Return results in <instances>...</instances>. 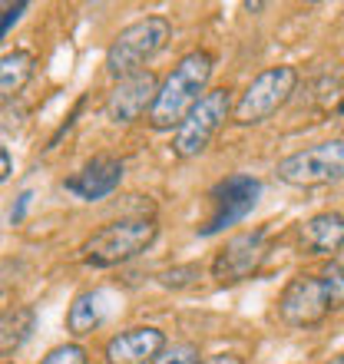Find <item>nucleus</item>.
I'll use <instances>...</instances> for the list:
<instances>
[{
    "label": "nucleus",
    "mask_w": 344,
    "mask_h": 364,
    "mask_svg": "<svg viewBox=\"0 0 344 364\" xmlns=\"http://www.w3.org/2000/svg\"><path fill=\"white\" fill-rule=\"evenodd\" d=\"M212 70H215V60H212L209 50H189L169 70V77L159 83L156 103L149 109V116H146L149 126L153 129H176L192 106L209 93Z\"/></svg>",
    "instance_id": "nucleus-1"
},
{
    "label": "nucleus",
    "mask_w": 344,
    "mask_h": 364,
    "mask_svg": "<svg viewBox=\"0 0 344 364\" xmlns=\"http://www.w3.org/2000/svg\"><path fill=\"white\" fill-rule=\"evenodd\" d=\"M156 235H159V225H156V219H146V215L109 222L80 245V259L90 269H116V265L143 255L156 242Z\"/></svg>",
    "instance_id": "nucleus-2"
},
{
    "label": "nucleus",
    "mask_w": 344,
    "mask_h": 364,
    "mask_svg": "<svg viewBox=\"0 0 344 364\" xmlns=\"http://www.w3.org/2000/svg\"><path fill=\"white\" fill-rule=\"evenodd\" d=\"M169 37H172V23L169 17H159V14L123 27L113 37L109 50H106V73L113 80H123L146 70V60H153L169 43Z\"/></svg>",
    "instance_id": "nucleus-3"
},
{
    "label": "nucleus",
    "mask_w": 344,
    "mask_h": 364,
    "mask_svg": "<svg viewBox=\"0 0 344 364\" xmlns=\"http://www.w3.org/2000/svg\"><path fill=\"white\" fill-rule=\"evenodd\" d=\"M232 106L235 103H232L229 87H215L202 96L199 103L186 113V119L176 126V136H172V153H176V159H182V163L199 159L212 146V139L219 136L225 119L232 116Z\"/></svg>",
    "instance_id": "nucleus-4"
},
{
    "label": "nucleus",
    "mask_w": 344,
    "mask_h": 364,
    "mask_svg": "<svg viewBox=\"0 0 344 364\" xmlns=\"http://www.w3.org/2000/svg\"><path fill=\"white\" fill-rule=\"evenodd\" d=\"M298 87V70L281 63V67H268L258 77H252V83L242 90V96L232 106V119L239 126H258L272 119L281 106L291 100Z\"/></svg>",
    "instance_id": "nucleus-5"
},
{
    "label": "nucleus",
    "mask_w": 344,
    "mask_h": 364,
    "mask_svg": "<svg viewBox=\"0 0 344 364\" xmlns=\"http://www.w3.org/2000/svg\"><path fill=\"white\" fill-rule=\"evenodd\" d=\"M275 176L285 186L298 189H315L344 179V139H325V143L305 146L298 153L278 159Z\"/></svg>",
    "instance_id": "nucleus-6"
},
{
    "label": "nucleus",
    "mask_w": 344,
    "mask_h": 364,
    "mask_svg": "<svg viewBox=\"0 0 344 364\" xmlns=\"http://www.w3.org/2000/svg\"><path fill=\"white\" fill-rule=\"evenodd\" d=\"M258 196H262V179L255 176H245V173H232L225 176L222 182H215L209 192V219L205 225H199V235H219V232L239 225L245 215L258 205Z\"/></svg>",
    "instance_id": "nucleus-7"
},
{
    "label": "nucleus",
    "mask_w": 344,
    "mask_h": 364,
    "mask_svg": "<svg viewBox=\"0 0 344 364\" xmlns=\"http://www.w3.org/2000/svg\"><path fill=\"white\" fill-rule=\"evenodd\" d=\"M331 311H335V305H331L321 272L318 275H295L278 295V318L288 328H315Z\"/></svg>",
    "instance_id": "nucleus-8"
},
{
    "label": "nucleus",
    "mask_w": 344,
    "mask_h": 364,
    "mask_svg": "<svg viewBox=\"0 0 344 364\" xmlns=\"http://www.w3.org/2000/svg\"><path fill=\"white\" fill-rule=\"evenodd\" d=\"M268 259V229L235 232L212 259V278L219 285H239L245 278L258 275Z\"/></svg>",
    "instance_id": "nucleus-9"
},
{
    "label": "nucleus",
    "mask_w": 344,
    "mask_h": 364,
    "mask_svg": "<svg viewBox=\"0 0 344 364\" xmlns=\"http://www.w3.org/2000/svg\"><path fill=\"white\" fill-rule=\"evenodd\" d=\"M156 93H159V80H156L153 70H139L133 77L116 80V87L106 93L103 113L109 123H136L149 116L156 103Z\"/></svg>",
    "instance_id": "nucleus-10"
},
{
    "label": "nucleus",
    "mask_w": 344,
    "mask_h": 364,
    "mask_svg": "<svg viewBox=\"0 0 344 364\" xmlns=\"http://www.w3.org/2000/svg\"><path fill=\"white\" fill-rule=\"evenodd\" d=\"M123 173H126L123 159H116V156H93L83 169H77L73 176L63 179V189L73 192L83 202H100L119 189Z\"/></svg>",
    "instance_id": "nucleus-11"
},
{
    "label": "nucleus",
    "mask_w": 344,
    "mask_h": 364,
    "mask_svg": "<svg viewBox=\"0 0 344 364\" xmlns=\"http://www.w3.org/2000/svg\"><path fill=\"white\" fill-rule=\"evenodd\" d=\"M166 348V331L156 325H136L113 335L103 348L106 364H153Z\"/></svg>",
    "instance_id": "nucleus-12"
},
{
    "label": "nucleus",
    "mask_w": 344,
    "mask_h": 364,
    "mask_svg": "<svg viewBox=\"0 0 344 364\" xmlns=\"http://www.w3.org/2000/svg\"><path fill=\"white\" fill-rule=\"evenodd\" d=\"M298 245L305 255H335L344 249V212H318L298 225Z\"/></svg>",
    "instance_id": "nucleus-13"
},
{
    "label": "nucleus",
    "mask_w": 344,
    "mask_h": 364,
    "mask_svg": "<svg viewBox=\"0 0 344 364\" xmlns=\"http://www.w3.org/2000/svg\"><path fill=\"white\" fill-rule=\"evenodd\" d=\"M33 328H37V311L30 305H14L0 311V358L20 351L33 335Z\"/></svg>",
    "instance_id": "nucleus-14"
},
{
    "label": "nucleus",
    "mask_w": 344,
    "mask_h": 364,
    "mask_svg": "<svg viewBox=\"0 0 344 364\" xmlns=\"http://www.w3.org/2000/svg\"><path fill=\"white\" fill-rule=\"evenodd\" d=\"M37 73V57L30 50H10L0 57V100H14Z\"/></svg>",
    "instance_id": "nucleus-15"
},
{
    "label": "nucleus",
    "mask_w": 344,
    "mask_h": 364,
    "mask_svg": "<svg viewBox=\"0 0 344 364\" xmlns=\"http://www.w3.org/2000/svg\"><path fill=\"white\" fill-rule=\"evenodd\" d=\"M100 321H103V295L100 291H80L67 311V331L73 338H86L100 328Z\"/></svg>",
    "instance_id": "nucleus-16"
},
{
    "label": "nucleus",
    "mask_w": 344,
    "mask_h": 364,
    "mask_svg": "<svg viewBox=\"0 0 344 364\" xmlns=\"http://www.w3.org/2000/svg\"><path fill=\"white\" fill-rule=\"evenodd\" d=\"M195 278H199V265H172V269H163L156 275V282L169 291H182V288L195 285Z\"/></svg>",
    "instance_id": "nucleus-17"
},
{
    "label": "nucleus",
    "mask_w": 344,
    "mask_h": 364,
    "mask_svg": "<svg viewBox=\"0 0 344 364\" xmlns=\"http://www.w3.org/2000/svg\"><path fill=\"white\" fill-rule=\"evenodd\" d=\"M153 364H199V348L192 341H176V345H166Z\"/></svg>",
    "instance_id": "nucleus-18"
},
{
    "label": "nucleus",
    "mask_w": 344,
    "mask_h": 364,
    "mask_svg": "<svg viewBox=\"0 0 344 364\" xmlns=\"http://www.w3.org/2000/svg\"><path fill=\"white\" fill-rule=\"evenodd\" d=\"M40 364H90V355H86L83 345H77V341H67V345L50 348L47 358H43Z\"/></svg>",
    "instance_id": "nucleus-19"
},
{
    "label": "nucleus",
    "mask_w": 344,
    "mask_h": 364,
    "mask_svg": "<svg viewBox=\"0 0 344 364\" xmlns=\"http://www.w3.org/2000/svg\"><path fill=\"white\" fill-rule=\"evenodd\" d=\"M321 278H325L328 295H331L335 311H341V308H344V262H331V265L321 272Z\"/></svg>",
    "instance_id": "nucleus-20"
},
{
    "label": "nucleus",
    "mask_w": 344,
    "mask_h": 364,
    "mask_svg": "<svg viewBox=\"0 0 344 364\" xmlns=\"http://www.w3.org/2000/svg\"><path fill=\"white\" fill-rule=\"evenodd\" d=\"M23 10H27V4H10V7H7V14H4V23H0V40L7 37V30L17 23Z\"/></svg>",
    "instance_id": "nucleus-21"
},
{
    "label": "nucleus",
    "mask_w": 344,
    "mask_h": 364,
    "mask_svg": "<svg viewBox=\"0 0 344 364\" xmlns=\"http://www.w3.org/2000/svg\"><path fill=\"white\" fill-rule=\"evenodd\" d=\"M30 199H33V192H30V189L20 192V196H17V209H10V222H20V219H23V212H27Z\"/></svg>",
    "instance_id": "nucleus-22"
},
{
    "label": "nucleus",
    "mask_w": 344,
    "mask_h": 364,
    "mask_svg": "<svg viewBox=\"0 0 344 364\" xmlns=\"http://www.w3.org/2000/svg\"><path fill=\"white\" fill-rule=\"evenodd\" d=\"M10 173H14V159H10L7 146H0V182H7Z\"/></svg>",
    "instance_id": "nucleus-23"
},
{
    "label": "nucleus",
    "mask_w": 344,
    "mask_h": 364,
    "mask_svg": "<svg viewBox=\"0 0 344 364\" xmlns=\"http://www.w3.org/2000/svg\"><path fill=\"white\" fill-rule=\"evenodd\" d=\"M199 364H245L239 355H212V358H205V361H199Z\"/></svg>",
    "instance_id": "nucleus-24"
},
{
    "label": "nucleus",
    "mask_w": 344,
    "mask_h": 364,
    "mask_svg": "<svg viewBox=\"0 0 344 364\" xmlns=\"http://www.w3.org/2000/svg\"><path fill=\"white\" fill-rule=\"evenodd\" d=\"M328 364H344V351H341V355H335V358H331V361H328Z\"/></svg>",
    "instance_id": "nucleus-25"
},
{
    "label": "nucleus",
    "mask_w": 344,
    "mask_h": 364,
    "mask_svg": "<svg viewBox=\"0 0 344 364\" xmlns=\"http://www.w3.org/2000/svg\"><path fill=\"white\" fill-rule=\"evenodd\" d=\"M4 14H7V7H0V23H4Z\"/></svg>",
    "instance_id": "nucleus-26"
},
{
    "label": "nucleus",
    "mask_w": 344,
    "mask_h": 364,
    "mask_svg": "<svg viewBox=\"0 0 344 364\" xmlns=\"http://www.w3.org/2000/svg\"><path fill=\"white\" fill-rule=\"evenodd\" d=\"M338 113H344V103H341V106H338Z\"/></svg>",
    "instance_id": "nucleus-27"
},
{
    "label": "nucleus",
    "mask_w": 344,
    "mask_h": 364,
    "mask_svg": "<svg viewBox=\"0 0 344 364\" xmlns=\"http://www.w3.org/2000/svg\"><path fill=\"white\" fill-rule=\"evenodd\" d=\"M0 364H7V361H0Z\"/></svg>",
    "instance_id": "nucleus-28"
}]
</instances>
